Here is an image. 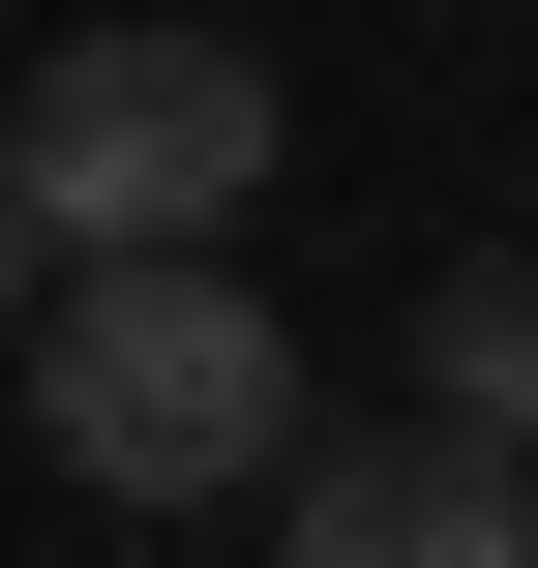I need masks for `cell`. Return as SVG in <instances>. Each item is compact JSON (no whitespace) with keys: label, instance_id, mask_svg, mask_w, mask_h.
Returning <instances> with one entry per match:
<instances>
[{"label":"cell","instance_id":"6da1fadb","mask_svg":"<svg viewBox=\"0 0 538 568\" xmlns=\"http://www.w3.org/2000/svg\"><path fill=\"white\" fill-rule=\"evenodd\" d=\"M0 359H30V419H60L90 509H240L300 449V329L240 300V240H60Z\"/></svg>","mask_w":538,"mask_h":568},{"label":"cell","instance_id":"7a4b0ae2","mask_svg":"<svg viewBox=\"0 0 538 568\" xmlns=\"http://www.w3.org/2000/svg\"><path fill=\"white\" fill-rule=\"evenodd\" d=\"M270 150H300V90H270L240 30H60V90L0 120L30 240H240Z\"/></svg>","mask_w":538,"mask_h":568},{"label":"cell","instance_id":"3957f363","mask_svg":"<svg viewBox=\"0 0 538 568\" xmlns=\"http://www.w3.org/2000/svg\"><path fill=\"white\" fill-rule=\"evenodd\" d=\"M240 509H300V568H509L538 539V449H479V419H300Z\"/></svg>","mask_w":538,"mask_h":568},{"label":"cell","instance_id":"277c9868","mask_svg":"<svg viewBox=\"0 0 538 568\" xmlns=\"http://www.w3.org/2000/svg\"><path fill=\"white\" fill-rule=\"evenodd\" d=\"M419 419L538 449V270H449V300H419Z\"/></svg>","mask_w":538,"mask_h":568},{"label":"cell","instance_id":"5b68a950","mask_svg":"<svg viewBox=\"0 0 538 568\" xmlns=\"http://www.w3.org/2000/svg\"><path fill=\"white\" fill-rule=\"evenodd\" d=\"M30 270H60V240H30V180H0V329H30Z\"/></svg>","mask_w":538,"mask_h":568}]
</instances>
